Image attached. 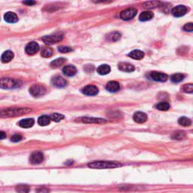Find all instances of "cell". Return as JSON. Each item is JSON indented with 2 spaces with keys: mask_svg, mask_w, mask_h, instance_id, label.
<instances>
[{
  "mask_svg": "<svg viewBox=\"0 0 193 193\" xmlns=\"http://www.w3.org/2000/svg\"><path fill=\"white\" fill-rule=\"evenodd\" d=\"M14 58V53L12 51H6L2 54L1 60L3 63H8Z\"/></svg>",
  "mask_w": 193,
  "mask_h": 193,
  "instance_id": "20",
  "label": "cell"
},
{
  "mask_svg": "<svg viewBox=\"0 0 193 193\" xmlns=\"http://www.w3.org/2000/svg\"><path fill=\"white\" fill-rule=\"evenodd\" d=\"M184 79V76L183 74H180V73H176V74L173 75V76L170 77V80L172 81L174 83H178V82H180L183 80Z\"/></svg>",
  "mask_w": 193,
  "mask_h": 193,
  "instance_id": "29",
  "label": "cell"
},
{
  "mask_svg": "<svg viewBox=\"0 0 193 193\" xmlns=\"http://www.w3.org/2000/svg\"><path fill=\"white\" fill-rule=\"evenodd\" d=\"M150 77L152 80L161 82H166L168 79V75L160 73V72H152V73H150Z\"/></svg>",
  "mask_w": 193,
  "mask_h": 193,
  "instance_id": "9",
  "label": "cell"
},
{
  "mask_svg": "<svg viewBox=\"0 0 193 193\" xmlns=\"http://www.w3.org/2000/svg\"><path fill=\"white\" fill-rule=\"evenodd\" d=\"M50 116H48V115H42V116H40L38 119V124L41 126H46L48 124H50Z\"/></svg>",
  "mask_w": 193,
  "mask_h": 193,
  "instance_id": "24",
  "label": "cell"
},
{
  "mask_svg": "<svg viewBox=\"0 0 193 193\" xmlns=\"http://www.w3.org/2000/svg\"><path fill=\"white\" fill-rule=\"evenodd\" d=\"M111 71V68L109 65H106V64H104V65H101L97 68V73H99L100 75H107L108 73H110Z\"/></svg>",
  "mask_w": 193,
  "mask_h": 193,
  "instance_id": "23",
  "label": "cell"
},
{
  "mask_svg": "<svg viewBox=\"0 0 193 193\" xmlns=\"http://www.w3.org/2000/svg\"><path fill=\"white\" fill-rule=\"evenodd\" d=\"M159 4V2H148L143 4V7L146 8H155L156 6L158 7V5Z\"/></svg>",
  "mask_w": 193,
  "mask_h": 193,
  "instance_id": "34",
  "label": "cell"
},
{
  "mask_svg": "<svg viewBox=\"0 0 193 193\" xmlns=\"http://www.w3.org/2000/svg\"><path fill=\"white\" fill-rule=\"evenodd\" d=\"M98 88L94 85H87L85 87L82 88V92L85 95H88V96H94L96 95L98 93Z\"/></svg>",
  "mask_w": 193,
  "mask_h": 193,
  "instance_id": "12",
  "label": "cell"
},
{
  "mask_svg": "<svg viewBox=\"0 0 193 193\" xmlns=\"http://www.w3.org/2000/svg\"><path fill=\"white\" fill-rule=\"evenodd\" d=\"M183 91L185 93H189V94L192 93V91H193L192 84H185V85L183 87Z\"/></svg>",
  "mask_w": 193,
  "mask_h": 193,
  "instance_id": "35",
  "label": "cell"
},
{
  "mask_svg": "<svg viewBox=\"0 0 193 193\" xmlns=\"http://www.w3.org/2000/svg\"><path fill=\"white\" fill-rule=\"evenodd\" d=\"M185 134L184 131H181V130H178V131L174 132L172 135V139L174 140H183L185 137Z\"/></svg>",
  "mask_w": 193,
  "mask_h": 193,
  "instance_id": "30",
  "label": "cell"
},
{
  "mask_svg": "<svg viewBox=\"0 0 193 193\" xmlns=\"http://www.w3.org/2000/svg\"><path fill=\"white\" fill-rule=\"evenodd\" d=\"M46 89L42 84H33L29 88V93L35 97H39L45 95Z\"/></svg>",
  "mask_w": 193,
  "mask_h": 193,
  "instance_id": "4",
  "label": "cell"
},
{
  "mask_svg": "<svg viewBox=\"0 0 193 193\" xmlns=\"http://www.w3.org/2000/svg\"><path fill=\"white\" fill-rule=\"evenodd\" d=\"M16 192L18 193H29V187L27 185H18V186H16Z\"/></svg>",
  "mask_w": 193,
  "mask_h": 193,
  "instance_id": "25",
  "label": "cell"
},
{
  "mask_svg": "<svg viewBox=\"0 0 193 193\" xmlns=\"http://www.w3.org/2000/svg\"><path fill=\"white\" fill-rule=\"evenodd\" d=\"M39 50V45L36 42H31L26 46L25 51L29 55H33Z\"/></svg>",
  "mask_w": 193,
  "mask_h": 193,
  "instance_id": "10",
  "label": "cell"
},
{
  "mask_svg": "<svg viewBox=\"0 0 193 193\" xmlns=\"http://www.w3.org/2000/svg\"><path fill=\"white\" fill-rule=\"evenodd\" d=\"M133 119L135 122L141 124V123H144L146 122L147 115L144 113H142V112H137L134 115Z\"/></svg>",
  "mask_w": 193,
  "mask_h": 193,
  "instance_id": "14",
  "label": "cell"
},
{
  "mask_svg": "<svg viewBox=\"0 0 193 193\" xmlns=\"http://www.w3.org/2000/svg\"><path fill=\"white\" fill-rule=\"evenodd\" d=\"M42 56L44 58H50L53 54L52 49L50 48H44L42 51Z\"/></svg>",
  "mask_w": 193,
  "mask_h": 193,
  "instance_id": "33",
  "label": "cell"
},
{
  "mask_svg": "<svg viewBox=\"0 0 193 193\" xmlns=\"http://www.w3.org/2000/svg\"><path fill=\"white\" fill-rule=\"evenodd\" d=\"M59 51L60 52L62 53H67V52H70V51H73V49L69 47H67V46H61L59 48Z\"/></svg>",
  "mask_w": 193,
  "mask_h": 193,
  "instance_id": "36",
  "label": "cell"
},
{
  "mask_svg": "<svg viewBox=\"0 0 193 193\" xmlns=\"http://www.w3.org/2000/svg\"><path fill=\"white\" fill-rule=\"evenodd\" d=\"M119 69L120 70L123 72H127V73H130V72L135 71V68L132 64L129 63H124V62H122V63H119Z\"/></svg>",
  "mask_w": 193,
  "mask_h": 193,
  "instance_id": "15",
  "label": "cell"
},
{
  "mask_svg": "<svg viewBox=\"0 0 193 193\" xmlns=\"http://www.w3.org/2000/svg\"><path fill=\"white\" fill-rule=\"evenodd\" d=\"M51 84L57 88H63L67 84V82L63 77L58 76L52 79Z\"/></svg>",
  "mask_w": 193,
  "mask_h": 193,
  "instance_id": "11",
  "label": "cell"
},
{
  "mask_svg": "<svg viewBox=\"0 0 193 193\" xmlns=\"http://www.w3.org/2000/svg\"><path fill=\"white\" fill-rule=\"evenodd\" d=\"M153 17V13L152 12H150V11H147V12H143L141 13L139 17V20L140 21H147L151 20Z\"/></svg>",
  "mask_w": 193,
  "mask_h": 193,
  "instance_id": "22",
  "label": "cell"
},
{
  "mask_svg": "<svg viewBox=\"0 0 193 193\" xmlns=\"http://www.w3.org/2000/svg\"><path fill=\"white\" fill-rule=\"evenodd\" d=\"M128 57L132 59H135V60H141L144 57V53L142 51L135 50L128 54Z\"/></svg>",
  "mask_w": 193,
  "mask_h": 193,
  "instance_id": "21",
  "label": "cell"
},
{
  "mask_svg": "<svg viewBox=\"0 0 193 193\" xmlns=\"http://www.w3.org/2000/svg\"><path fill=\"white\" fill-rule=\"evenodd\" d=\"M22 139H23V137H22L21 135H14V136H12V142L17 143V142H19V141H21Z\"/></svg>",
  "mask_w": 193,
  "mask_h": 193,
  "instance_id": "37",
  "label": "cell"
},
{
  "mask_svg": "<svg viewBox=\"0 0 193 193\" xmlns=\"http://www.w3.org/2000/svg\"><path fill=\"white\" fill-rule=\"evenodd\" d=\"M178 123H179V124H180L181 126L183 127H188L192 124V122H191L190 119L186 117L180 118L179 120H178Z\"/></svg>",
  "mask_w": 193,
  "mask_h": 193,
  "instance_id": "28",
  "label": "cell"
},
{
  "mask_svg": "<svg viewBox=\"0 0 193 193\" xmlns=\"http://www.w3.org/2000/svg\"><path fill=\"white\" fill-rule=\"evenodd\" d=\"M44 160V155L42 152L37 151L34 152L32 153L29 158V161H30L31 164L33 165H38L41 164Z\"/></svg>",
  "mask_w": 193,
  "mask_h": 193,
  "instance_id": "6",
  "label": "cell"
},
{
  "mask_svg": "<svg viewBox=\"0 0 193 193\" xmlns=\"http://www.w3.org/2000/svg\"><path fill=\"white\" fill-rule=\"evenodd\" d=\"M32 111L28 108H10L0 111V118L16 117L27 114Z\"/></svg>",
  "mask_w": 193,
  "mask_h": 193,
  "instance_id": "1",
  "label": "cell"
},
{
  "mask_svg": "<svg viewBox=\"0 0 193 193\" xmlns=\"http://www.w3.org/2000/svg\"><path fill=\"white\" fill-rule=\"evenodd\" d=\"M65 59L64 58H58L57 59V60H54V61L51 62V67L53 68H58L59 67H60V66H62L64 63V62H65Z\"/></svg>",
  "mask_w": 193,
  "mask_h": 193,
  "instance_id": "31",
  "label": "cell"
},
{
  "mask_svg": "<svg viewBox=\"0 0 193 193\" xmlns=\"http://www.w3.org/2000/svg\"><path fill=\"white\" fill-rule=\"evenodd\" d=\"M50 119L51 121H54V122H59L64 119V115L60 113H53L52 115L50 116Z\"/></svg>",
  "mask_w": 193,
  "mask_h": 193,
  "instance_id": "32",
  "label": "cell"
},
{
  "mask_svg": "<svg viewBox=\"0 0 193 193\" xmlns=\"http://www.w3.org/2000/svg\"><path fill=\"white\" fill-rule=\"evenodd\" d=\"M88 166L93 169H109L119 168V167H122V165L119 162H116V161H97L89 163Z\"/></svg>",
  "mask_w": 193,
  "mask_h": 193,
  "instance_id": "2",
  "label": "cell"
},
{
  "mask_svg": "<svg viewBox=\"0 0 193 193\" xmlns=\"http://www.w3.org/2000/svg\"><path fill=\"white\" fill-rule=\"evenodd\" d=\"M50 190L46 187H39L36 189V193H49Z\"/></svg>",
  "mask_w": 193,
  "mask_h": 193,
  "instance_id": "38",
  "label": "cell"
},
{
  "mask_svg": "<svg viewBox=\"0 0 193 193\" xmlns=\"http://www.w3.org/2000/svg\"><path fill=\"white\" fill-rule=\"evenodd\" d=\"M137 9L135 8H127L120 13V18L124 21H128V20L135 18L137 14Z\"/></svg>",
  "mask_w": 193,
  "mask_h": 193,
  "instance_id": "5",
  "label": "cell"
},
{
  "mask_svg": "<svg viewBox=\"0 0 193 193\" xmlns=\"http://www.w3.org/2000/svg\"><path fill=\"white\" fill-rule=\"evenodd\" d=\"M6 137V134L4 131H0V140H3Z\"/></svg>",
  "mask_w": 193,
  "mask_h": 193,
  "instance_id": "40",
  "label": "cell"
},
{
  "mask_svg": "<svg viewBox=\"0 0 193 193\" xmlns=\"http://www.w3.org/2000/svg\"><path fill=\"white\" fill-rule=\"evenodd\" d=\"M119 88H120V84L119 82H115V81H111L106 84V89L110 92H115L119 91Z\"/></svg>",
  "mask_w": 193,
  "mask_h": 193,
  "instance_id": "18",
  "label": "cell"
},
{
  "mask_svg": "<svg viewBox=\"0 0 193 193\" xmlns=\"http://www.w3.org/2000/svg\"><path fill=\"white\" fill-rule=\"evenodd\" d=\"M63 73L64 75H66V76H73L76 74L77 69L74 66H66L63 69Z\"/></svg>",
  "mask_w": 193,
  "mask_h": 193,
  "instance_id": "16",
  "label": "cell"
},
{
  "mask_svg": "<svg viewBox=\"0 0 193 193\" xmlns=\"http://www.w3.org/2000/svg\"><path fill=\"white\" fill-rule=\"evenodd\" d=\"M187 11H188V8H187L185 5H177V6L174 7V8L172 9L171 13L173 16H174V17L180 18L185 15L187 13Z\"/></svg>",
  "mask_w": 193,
  "mask_h": 193,
  "instance_id": "8",
  "label": "cell"
},
{
  "mask_svg": "<svg viewBox=\"0 0 193 193\" xmlns=\"http://www.w3.org/2000/svg\"><path fill=\"white\" fill-rule=\"evenodd\" d=\"M4 18H5V21L6 22H8V23H16L18 21V18L17 16V14H14V12H7L6 14L4 15Z\"/></svg>",
  "mask_w": 193,
  "mask_h": 193,
  "instance_id": "17",
  "label": "cell"
},
{
  "mask_svg": "<svg viewBox=\"0 0 193 193\" xmlns=\"http://www.w3.org/2000/svg\"><path fill=\"white\" fill-rule=\"evenodd\" d=\"M19 81H16L10 78H3L0 79V88L4 89H12L18 87Z\"/></svg>",
  "mask_w": 193,
  "mask_h": 193,
  "instance_id": "3",
  "label": "cell"
},
{
  "mask_svg": "<svg viewBox=\"0 0 193 193\" xmlns=\"http://www.w3.org/2000/svg\"><path fill=\"white\" fill-rule=\"evenodd\" d=\"M23 4L28 5H33L36 4V2H32V1H29V2H23Z\"/></svg>",
  "mask_w": 193,
  "mask_h": 193,
  "instance_id": "41",
  "label": "cell"
},
{
  "mask_svg": "<svg viewBox=\"0 0 193 193\" xmlns=\"http://www.w3.org/2000/svg\"><path fill=\"white\" fill-rule=\"evenodd\" d=\"M183 29L185 31H188V32H192V23H186L184 27H183Z\"/></svg>",
  "mask_w": 193,
  "mask_h": 193,
  "instance_id": "39",
  "label": "cell"
},
{
  "mask_svg": "<svg viewBox=\"0 0 193 193\" xmlns=\"http://www.w3.org/2000/svg\"><path fill=\"white\" fill-rule=\"evenodd\" d=\"M155 108L161 111H167L170 109V104L167 102H160L155 106Z\"/></svg>",
  "mask_w": 193,
  "mask_h": 193,
  "instance_id": "26",
  "label": "cell"
},
{
  "mask_svg": "<svg viewBox=\"0 0 193 193\" xmlns=\"http://www.w3.org/2000/svg\"><path fill=\"white\" fill-rule=\"evenodd\" d=\"M120 38H121V34L118 32L111 33H109L107 36V37H106L107 40H109V41H111V42L118 41V40H119Z\"/></svg>",
  "mask_w": 193,
  "mask_h": 193,
  "instance_id": "27",
  "label": "cell"
},
{
  "mask_svg": "<svg viewBox=\"0 0 193 193\" xmlns=\"http://www.w3.org/2000/svg\"><path fill=\"white\" fill-rule=\"evenodd\" d=\"M63 36L61 35H51V36H46L42 38V40L47 45H52L57 42L61 41Z\"/></svg>",
  "mask_w": 193,
  "mask_h": 193,
  "instance_id": "7",
  "label": "cell"
},
{
  "mask_svg": "<svg viewBox=\"0 0 193 193\" xmlns=\"http://www.w3.org/2000/svg\"><path fill=\"white\" fill-rule=\"evenodd\" d=\"M79 122L83 123H97V124H102V123H106V121L105 119H99V118H89V117H82L79 119Z\"/></svg>",
  "mask_w": 193,
  "mask_h": 193,
  "instance_id": "13",
  "label": "cell"
},
{
  "mask_svg": "<svg viewBox=\"0 0 193 193\" xmlns=\"http://www.w3.org/2000/svg\"><path fill=\"white\" fill-rule=\"evenodd\" d=\"M34 120L33 119H25L20 121L19 125L23 128H29L34 125Z\"/></svg>",
  "mask_w": 193,
  "mask_h": 193,
  "instance_id": "19",
  "label": "cell"
}]
</instances>
